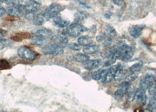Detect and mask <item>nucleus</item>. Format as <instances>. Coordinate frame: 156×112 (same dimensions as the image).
I'll use <instances>...</instances> for the list:
<instances>
[{
  "label": "nucleus",
  "instance_id": "obj_17",
  "mask_svg": "<svg viewBox=\"0 0 156 112\" xmlns=\"http://www.w3.org/2000/svg\"><path fill=\"white\" fill-rule=\"evenodd\" d=\"M121 88L117 90L115 93H114V97L116 100H121L123 96H125V94H126L127 90L130 86V85H122Z\"/></svg>",
  "mask_w": 156,
  "mask_h": 112
},
{
  "label": "nucleus",
  "instance_id": "obj_23",
  "mask_svg": "<svg viewBox=\"0 0 156 112\" xmlns=\"http://www.w3.org/2000/svg\"><path fill=\"white\" fill-rule=\"evenodd\" d=\"M73 59L75 61L79 62V63H85L89 60H90V57L86 54H82L78 53L73 56Z\"/></svg>",
  "mask_w": 156,
  "mask_h": 112
},
{
  "label": "nucleus",
  "instance_id": "obj_36",
  "mask_svg": "<svg viewBox=\"0 0 156 112\" xmlns=\"http://www.w3.org/2000/svg\"><path fill=\"white\" fill-rule=\"evenodd\" d=\"M14 0H4V1L7 3V4H9L11 2H13Z\"/></svg>",
  "mask_w": 156,
  "mask_h": 112
},
{
  "label": "nucleus",
  "instance_id": "obj_32",
  "mask_svg": "<svg viewBox=\"0 0 156 112\" xmlns=\"http://www.w3.org/2000/svg\"><path fill=\"white\" fill-rule=\"evenodd\" d=\"M148 93L150 94V95H153L156 92V86L155 85V84H153L152 85H151L150 86V88H148Z\"/></svg>",
  "mask_w": 156,
  "mask_h": 112
},
{
  "label": "nucleus",
  "instance_id": "obj_37",
  "mask_svg": "<svg viewBox=\"0 0 156 112\" xmlns=\"http://www.w3.org/2000/svg\"><path fill=\"white\" fill-rule=\"evenodd\" d=\"M142 112H152L149 109H144V110H143Z\"/></svg>",
  "mask_w": 156,
  "mask_h": 112
},
{
  "label": "nucleus",
  "instance_id": "obj_40",
  "mask_svg": "<svg viewBox=\"0 0 156 112\" xmlns=\"http://www.w3.org/2000/svg\"><path fill=\"white\" fill-rule=\"evenodd\" d=\"M78 1H80V4L82 3V2H80V0H78Z\"/></svg>",
  "mask_w": 156,
  "mask_h": 112
},
{
  "label": "nucleus",
  "instance_id": "obj_16",
  "mask_svg": "<svg viewBox=\"0 0 156 112\" xmlns=\"http://www.w3.org/2000/svg\"><path fill=\"white\" fill-rule=\"evenodd\" d=\"M48 20L49 19L45 13H39L37 15H35L32 19L33 23L35 25H41Z\"/></svg>",
  "mask_w": 156,
  "mask_h": 112
},
{
  "label": "nucleus",
  "instance_id": "obj_3",
  "mask_svg": "<svg viewBox=\"0 0 156 112\" xmlns=\"http://www.w3.org/2000/svg\"><path fill=\"white\" fill-rule=\"evenodd\" d=\"M62 47L56 44H49L42 48V52L45 55H62L63 54Z\"/></svg>",
  "mask_w": 156,
  "mask_h": 112
},
{
  "label": "nucleus",
  "instance_id": "obj_6",
  "mask_svg": "<svg viewBox=\"0 0 156 112\" xmlns=\"http://www.w3.org/2000/svg\"><path fill=\"white\" fill-rule=\"evenodd\" d=\"M156 80V77L154 74L148 73L146 74V76L143 77L139 82L140 88L146 91L148 90L151 85L154 83Z\"/></svg>",
  "mask_w": 156,
  "mask_h": 112
},
{
  "label": "nucleus",
  "instance_id": "obj_9",
  "mask_svg": "<svg viewBox=\"0 0 156 112\" xmlns=\"http://www.w3.org/2000/svg\"><path fill=\"white\" fill-rule=\"evenodd\" d=\"M145 27L146 25L144 24L133 25L129 28L128 32L132 37L137 39L139 38L142 34L143 31L145 28Z\"/></svg>",
  "mask_w": 156,
  "mask_h": 112
},
{
  "label": "nucleus",
  "instance_id": "obj_20",
  "mask_svg": "<svg viewBox=\"0 0 156 112\" xmlns=\"http://www.w3.org/2000/svg\"><path fill=\"white\" fill-rule=\"evenodd\" d=\"M108 69H101L100 70H98L97 71H95L92 73L91 77L94 80H102L105 74H106Z\"/></svg>",
  "mask_w": 156,
  "mask_h": 112
},
{
  "label": "nucleus",
  "instance_id": "obj_7",
  "mask_svg": "<svg viewBox=\"0 0 156 112\" xmlns=\"http://www.w3.org/2000/svg\"><path fill=\"white\" fill-rule=\"evenodd\" d=\"M63 9L62 6L58 4H52L47 8L45 13L46 14L49 20L51 18H54L56 17L59 16V13Z\"/></svg>",
  "mask_w": 156,
  "mask_h": 112
},
{
  "label": "nucleus",
  "instance_id": "obj_28",
  "mask_svg": "<svg viewBox=\"0 0 156 112\" xmlns=\"http://www.w3.org/2000/svg\"><path fill=\"white\" fill-rule=\"evenodd\" d=\"M31 42V43L35 44V45L39 46H44L45 44L46 40L39 39V38H38L37 37H34V38L32 39Z\"/></svg>",
  "mask_w": 156,
  "mask_h": 112
},
{
  "label": "nucleus",
  "instance_id": "obj_12",
  "mask_svg": "<svg viewBox=\"0 0 156 112\" xmlns=\"http://www.w3.org/2000/svg\"><path fill=\"white\" fill-rule=\"evenodd\" d=\"M54 23L58 27L65 28L68 26V25L70 23V20L66 17L59 15L54 18Z\"/></svg>",
  "mask_w": 156,
  "mask_h": 112
},
{
  "label": "nucleus",
  "instance_id": "obj_31",
  "mask_svg": "<svg viewBox=\"0 0 156 112\" xmlns=\"http://www.w3.org/2000/svg\"><path fill=\"white\" fill-rule=\"evenodd\" d=\"M10 41L7 39H2L0 40V50L6 48L10 45Z\"/></svg>",
  "mask_w": 156,
  "mask_h": 112
},
{
  "label": "nucleus",
  "instance_id": "obj_29",
  "mask_svg": "<svg viewBox=\"0 0 156 112\" xmlns=\"http://www.w3.org/2000/svg\"><path fill=\"white\" fill-rule=\"evenodd\" d=\"M139 73H130L129 75H127L125 77V81L126 82H127L129 83H130L131 82L134 81L138 77Z\"/></svg>",
  "mask_w": 156,
  "mask_h": 112
},
{
  "label": "nucleus",
  "instance_id": "obj_33",
  "mask_svg": "<svg viewBox=\"0 0 156 112\" xmlns=\"http://www.w3.org/2000/svg\"><path fill=\"white\" fill-rule=\"evenodd\" d=\"M106 39V36L105 35H99L98 36H97L96 37V40L99 42V43H103V42L104 41V40Z\"/></svg>",
  "mask_w": 156,
  "mask_h": 112
},
{
  "label": "nucleus",
  "instance_id": "obj_13",
  "mask_svg": "<svg viewBox=\"0 0 156 112\" xmlns=\"http://www.w3.org/2000/svg\"><path fill=\"white\" fill-rule=\"evenodd\" d=\"M101 64L99 60H89L83 63V67L87 70H93L98 68Z\"/></svg>",
  "mask_w": 156,
  "mask_h": 112
},
{
  "label": "nucleus",
  "instance_id": "obj_2",
  "mask_svg": "<svg viewBox=\"0 0 156 112\" xmlns=\"http://www.w3.org/2000/svg\"><path fill=\"white\" fill-rule=\"evenodd\" d=\"M87 30V27L82 24L78 23H73L69 25L66 30V34L72 37H77L82 32H85Z\"/></svg>",
  "mask_w": 156,
  "mask_h": 112
},
{
  "label": "nucleus",
  "instance_id": "obj_21",
  "mask_svg": "<svg viewBox=\"0 0 156 112\" xmlns=\"http://www.w3.org/2000/svg\"><path fill=\"white\" fill-rule=\"evenodd\" d=\"M52 40L54 41L55 43H56V44H58L60 46L61 45H66L68 44V40L67 37L64 34L58 35L54 37H53Z\"/></svg>",
  "mask_w": 156,
  "mask_h": 112
},
{
  "label": "nucleus",
  "instance_id": "obj_38",
  "mask_svg": "<svg viewBox=\"0 0 156 112\" xmlns=\"http://www.w3.org/2000/svg\"><path fill=\"white\" fill-rule=\"evenodd\" d=\"M2 36V32H0V38H1Z\"/></svg>",
  "mask_w": 156,
  "mask_h": 112
},
{
  "label": "nucleus",
  "instance_id": "obj_8",
  "mask_svg": "<svg viewBox=\"0 0 156 112\" xmlns=\"http://www.w3.org/2000/svg\"><path fill=\"white\" fill-rule=\"evenodd\" d=\"M23 7L25 11V14H35L40 9L41 4L35 0H28Z\"/></svg>",
  "mask_w": 156,
  "mask_h": 112
},
{
  "label": "nucleus",
  "instance_id": "obj_14",
  "mask_svg": "<svg viewBox=\"0 0 156 112\" xmlns=\"http://www.w3.org/2000/svg\"><path fill=\"white\" fill-rule=\"evenodd\" d=\"M103 33L106 37L111 39L116 37L117 35V32L115 27L110 24H107L104 27Z\"/></svg>",
  "mask_w": 156,
  "mask_h": 112
},
{
  "label": "nucleus",
  "instance_id": "obj_15",
  "mask_svg": "<svg viewBox=\"0 0 156 112\" xmlns=\"http://www.w3.org/2000/svg\"><path fill=\"white\" fill-rule=\"evenodd\" d=\"M52 32L47 28H41L38 30L37 32L35 33V37H37L39 39L43 40H47L48 39H49L52 37Z\"/></svg>",
  "mask_w": 156,
  "mask_h": 112
},
{
  "label": "nucleus",
  "instance_id": "obj_25",
  "mask_svg": "<svg viewBox=\"0 0 156 112\" xmlns=\"http://www.w3.org/2000/svg\"><path fill=\"white\" fill-rule=\"evenodd\" d=\"M136 91L132 87L129 86L127 90V100L129 102H132L136 98Z\"/></svg>",
  "mask_w": 156,
  "mask_h": 112
},
{
  "label": "nucleus",
  "instance_id": "obj_26",
  "mask_svg": "<svg viewBox=\"0 0 156 112\" xmlns=\"http://www.w3.org/2000/svg\"><path fill=\"white\" fill-rule=\"evenodd\" d=\"M142 67H143V63L139 62L138 63L133 64L131 67H129L128 70L130 73H137L140 71Z\"/></svg>",
  "mask_w": 156,
  "mask_h": 112
},
{
  "label": "nucleus",
  "instance_id": "obj_10",
  "mask_svg": "<svg viewBox=\"0 0 156 112\" xmlns=\"http://www.w3.org/2000/svg\"><path fill=\"white\" fill-rule=\"evenodd\" d=\"M116 70V66L110 67L107 69L106 74L102 79V83L103 84H108L110 83L112 80H115V73Z\"/></svg>",
  "mask_w": 156,
  "mask_h": 112
},
{
  "label": "nucleus",
  "instance_id": "obj_1",
  "mask_svg": "<svg viewBox=\"0 0 156 112\" xmlns=\"http://www.w3.org/2000/svg\"><path fill=\"white\" fill-rule=\"evenodd\" d=\"M116 48L117 50L115 53L116 59L123 62H127L130 60L135 51L134 47L127 46L123 43L118 44Z\"/></svg>",
  "mask_w": 156,
  "mask_h": 112
},
{
  "label": "nucleus",
  "instance_id": "obj_19",
  "mask_svg": "<svg viewBox=\"0 0 156 112\" xmlns=\"http://www.w3.org/2000/svg\"><path fill=\"white\" fill-rule=\"evenodd\" d=\"M100 51V47L97 45H89L83 48V51L87 55L94 54Z\"/></svg>",
  "mask_w": 156,
  "mask_h": 112
},
{
  "label": "nucleus",
  "instance_id": "obj_18",
  "mask_svg": "<svg viewBox=\"0 0 156 112\" xmlns=\"http://www.w3.org/2000/svg\"><path fill=\"white\" fill-rule=\"evenodd\" d=\"M127 73V70L125 68L122 66L121 65H118L116 66V70L115 73V80L116 81H119L123 79L126 74Z\"/></svg>",
  "mask_w": 156,
  "mask_h": 112
},
{
  "label": "nucleus",
  "instance_id": "obj_35",
  "mask_svg": "<svg viewBox=\"0 0 156 112\" xmlns=\"http://www.w3.org/2000/svg\"><path fill=\"white\" fill-rule=\"evenodd\" d=\"M7 13V11L5 10V9L3 8V7H0V17L4 16Z\"/></svg>",
  "mask_w": 156,
  "mask_h": 112
},
{
  "label": "nucleus",
  "instance_id": "obj_27",
  "mask_svg": "<svg viewBox=\"0 0 156 112\" xmlns=\"http://www.w3.org/2000/svg\"><path fill=\"white\" fill-rule=\"evenodd\" d=\"M148 109L152 112H156V92L150 100Z\"/></svg>",
  "mask_w": 156,
  "mask_h": 112
},
{
  "label": "nucleus",
  "instance_id": "obj_34",
  "mask_svg": "<svg viewBox=\"0 0 156 112\" xmlns=\"http://www.w3.org/2000/svg\"><path fill=\"white\" fill-rule=\"evenodd\" d=\"M113 2L117 6H122L123 4L124 0H112Z\"/></svg>",
  "mask_w": 156,
  "mask_h": 112
},
{
  "label": "nucleus",
  "instance_id": "obj_22",
  "mask_svg": "<svg viewBox=\"0 0 156 112\" xmlns=\"http://www.w3.org/2000/svg\"><path fill=\"white\" fill-rule=\"evenodd\" d=\"M92 42H93L92 40L87 36H82L79 37L78 39V44L81 46H84V47L91 45Z\"/></svg>",
  "mask_w": 156,
  "mask_h": 112
},
{
  "label": "nucleus",
  "instance_id": "obj_30",
  "mask_svg": "<svg viewBox=\"0 0 156 112\" xmlns=\"http://www.w3.org/2000/svg\"><path fill=\"white\" fill-rule=\"evenodd\" d=\"M68 46L71 50H73L75 51H79L82 49V46L79 45L78 43L77 44L75 43H70L68 44Z\"/></svg>",
  "mask_w": 156,
  "mask_h": 112
},
{
  "label": "nucleus",
  "instance_id": "obj_4",
  "mask_svg": "<svg viewBox=\"0 0 156 112\" xmlns=\"http://www.w3.org/2000/svg\"><path fill=\"white\" fill-rule=\"evenodd\" d=\"M7 13L11 16L20 17L25 15V11L23 7L20 6L17 3L11 2L7 4Z\"/></svg>",
  "mask_w": 156,
  "mask_h": 112
},
{
  "label": "nucleus",
  "instance_id": "obj_24",
  "mask_svg": "<svg viewBox=\"0 0 156 112\" xmlns=\"http://www.w3.org/2000/svg\"><path fill=\"white\" fill-rule=\"evenodd\" d=\"M88 17V13H86V11H78L75 14V20L76 21V23L82 21L86 19Z\"/></svg>",
  "mask_w": 156,
  "mask_h": 112
},
{
  "label": "nucleus",
  "instance_id": "obj_39",
  "mask_svg": "<svg viewBox=\"0 0 156 112\" xmlns=\"http://www.w3.org/2000/svg\"><path fill=\"white\" fill-rule=\"evenodd\" d=\"M0 112H7L6 111H5V110H0Z\"/></svg>",
  "mask_w": 156,
  "mask_h": 112
},
{
  "label": "nucleus",
  "instance_id": "obj_11",
  "mask_svg": "<svg viewBox=\"0 0 156 112\" xmlns=\"http://www.w3.org/2000/svg\"><path fill=\"white\" fill-rule=\"evenodd\" d=\"M146 91L138 88L136 91V98L137 103L140 106H143L146 104L147 96L146 95Z\"/></svg>",
  "mask_w": 156,
  "mask_h": 112
},
{
  "label": "nucleus",
  "instance_id": "obj_5",
  "mask_svg": "<svg viewBox=\"0 0 156 112\" xmlns=\"http://www.w3.org/2000/svg\"><path fill=\"white\" fill-rule=\"evenodd\" d=\"M17 53L20 57L26 60L32 61L37 58V55L35 54V53L27 46L20 47L18 49Z\"/></svg>",
  "mask_w": 156,
  "mask_h": 112
}]
</instances>
